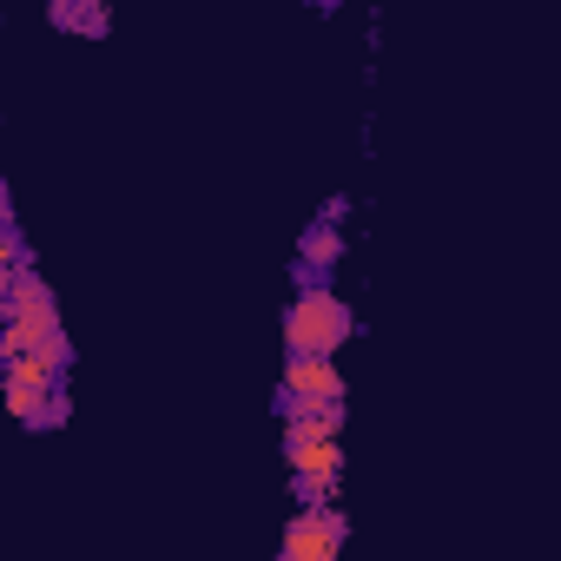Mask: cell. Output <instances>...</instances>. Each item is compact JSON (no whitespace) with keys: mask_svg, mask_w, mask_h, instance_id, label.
Segmentation results:
<instances>
[{"mask_svg":"<svg viewBox=\"0 0 561 561\" xmlns=\"http://www.w3.org/2000/svg\"><path fill=\"white\" fill-rule=\"evenodd\" d=\"M278 423H284V489H291V502H337L344 469H350V449H344L350 410H291Z\"/></svg>","mask_w":561,"mask_h":561,"instance_id":"6da1fadb","label":"cell"},{"mask_svg":"<svg viewBox=\"0 0 561 561\" xmlns=\"http://www.w3.org/2000/svg\"><path fill=\"white\" fill-rule=\"evenodd\" d=\"M0 357H27V364H47V370L73 377V337H66L60 297L40 278V265L21 271V284L8 291V304H0Z\"/></svg>","mask_w":561,"mask_h":561,"instance_id":"7a4b0ae2","label":"cell"},{"mask_svg":"<svg viewBox=\"0 0 561 561\" xmlns=\"http://www.w3.org/2000/svg\"><path fill=\"white\" fill-rule=\"evenodd\" d=\"M357 337V310L337 284H304L278 310V344L284 357H337Z\"/></svg>","mask_w":561,"mask_h":561,"instance_id":"3957f363","label":"cell"},{"mask_svg":"<svg viewBox=\"0 0 561 561\" xmlns=\"http://www.w3.org/2000/svg\"><path fill=\"white\" fill-rule=\"evenodd\" d=\"M0 396H8V417H14L21 430H34V436L66 430V417H73L66 370L27 364V357H0Z\"/></svg>","mask_w":561,"mask_h":561,"instance_id":"277c9868","label":"cell"},{"mask_svg":"<svg viewBox=\"0 0 561 561\" xmlns=\"http://www.w3.org/2000/svg\"><path fill=\"white\" fill-rule=\"evenodd\" d=\"M271 404H278V417H291V410H350L344 364L337 357H284Z\"/></svg>","mask_w":561,"mask_h":561,"instance_id":"5b68a950","label":"cell"},{"mask_svg":"<svg viewBox=\"0 0 561 561\" xmlns=\"http://www.w3.org/2000/svg\"><path fill=\"white\" fill-rule=\"evenodd\" d=\"M350 548V515L337 502H297L278 528V561H337Z\"/></svg>","mask_w":561,"mask_h":561,"instance_id":"8992f818","label":"cell"},{"mask_svg":"<svg viewBox=\"0 0 561 561\" xmlns=\"http://www.w3.org/2000/svg\"><path fill=\"white\" fill-rule=\"evenodd\" d=\"M350 258V225H337V218H310L304 231H297V252H291V291H304V284H337V265Z\"/></svg>","mask_w":561,"mask_h":561,"instance_id":"52a82bcc","label":"cell"},{"mask_svg":"<svg viewBox=\"0 0 561 561\" xmlns=\"http://www.w3.org/2000/svg\"><path fill=\"white\" fill-rule=\"evenodd\" d=\"M47 27L66 40H113V0H47Z\"/></svg>","mask_w":561,"mask_h":561,"instance_id":"ba28073f","label":"cell"},{"mask_svg":"<svg viewBox=\"0 0 561 561\" xmlns=\"http://www.w3.org/2000/svg\"><path fill=\"white\" fill-rule=\"evenodd\" d=\"M317 218H337V225H350V199H344V192H331L324 205H317Z\"/></svg>","mask_w":561,"mask_h":561,"instance_id":"9c48e42d","label":"cell"},{"mask_svg":"<svg viewBox=\"0 0 561 561\" xmlns=\"http://www.w3.org/2000/svg\"><path fill=\"white\" fill-rule=\"evenodd\" d=\"M337 8H344V0H304V14H317V21H331Z\"/></svg>","mask_w":561,"mask_h":561,"instance_id":"30bf717a","label":"cell"},{"mask_svg":"<svg viewBox=\"0 0 561 561\" xmlns=\"http://www.w3.org/2000/svg\"><path fill=\"white\" fill-rule=\"evenodd\" d=\"M0 205H14V199H8V179H0Z\"/></svg>","mask_w":561,"mask_h":561,"instance_id":"8fae6325","label":"cell"}]
</instances>
